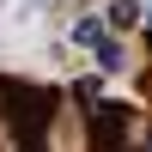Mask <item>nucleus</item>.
<instances>
[{
    "instance_id": "4",
    "label": "nucleus",
    "mask_w": 152,
    "mask_h": 152,
    "mask_svg": "<svg viewBox=\"0 0 152 152\" xmlns=\"http://www.w3.org/2000/svg\"><path fill=\"white\" fill-rule=\"evenodd\" d=\"M104 18H79V24H73V43H79V49H97V43H104Z\"/></svg>"
},
{
    "instance_id": "2",
    "label": "nucleus",
    "mask_w": 152,
    "mask_h": 152,
    "mask_svg": "<svg viewBox=\"0 0 152 152\" xmlns=\"http://www.w3.org/2000/svg\"><path fill=\"white\" fill-rule=\"evenodd\" d=\"M146 24V0H110L104 6V31H140Z\"/></svg>"
},
{
    "instance_id": "5",
    "label": "nucleus",
    "mask_w": 152,
    "mask_h": 152,
    "mask_svg": "<svg viewBox=\"0 0 152 152\" xmlns=\"http://www.w3.org/2000/svg\"><path fill=\"white\" fill-rule=\"evenodd\" d=\"M140 31H146V37H152V6H146V24H140Z\"/></svg>"
},
{
    "instance_id": "3",
    "label": "nucleus",
    "mask_w": 152,
    "mask_h": 152,
    "mask_svg": "<svg viewBox=\"0 0 152 152\" xmlns=\"http://www.w3.org/2000/svg\"><path fill=\"white\" fill-rule=\"evenodd\" d=\"M91 61H97V73H122V67H128V49H122L116 37H104V43L91 49Z\"/></svg>"
},
{
    "instance_id": "1",
    "label": "nucleus",
    "mask_w": 152,
    "mask_h": 152,
    "mask_svg": "<svg viewBox=\"0 0 152 152\" xmlns=\"http://www.w3.org/2000/svg\"><path fill=\"white\" fill-rule=\"evenodd\" d=\"M91 116V146L97 152H128V140H134V110H122V104H91L85 110Z\"/></svg>"
},
{
    "instance_id": "6",
    "label": "nucleus",
    "mask_w": 152,
    "mask_h": 152,
    "mask_svg": "<svg viewBox=\"0 0 152 152\" xmlns=\"http://www.w3.org/2000/svg\"><path fill=\"white\" fill-rule=\"evenodd\" d=\"M140 146H146V152H152V134H146V140H140Z\"/></svg>"
}]
</instances>
